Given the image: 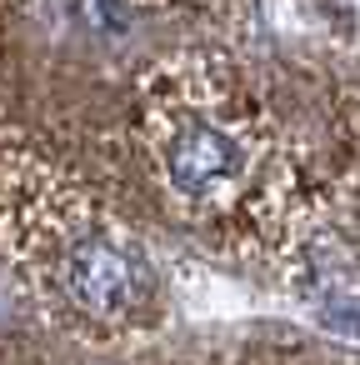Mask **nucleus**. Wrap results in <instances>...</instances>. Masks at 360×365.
<instances>
[{
	"mask_svg": "<svg viewBox=\"0 0 360 365\" xmlns=\"http://www.w3.org/2000/svg\"><path fill=\"white\" fill-rule=\"evenodd\" d=\"M66 285H71V300L86 310V315H125L140 295V265L106 235H86L71 245L66 255Z\"/></svg>",
	"mask_w": 360,
	"mask_h": 365,
	"instance_id": "1",
	"label": "nucleus"
},
{
	"mask_svg": "<svg viewBox=\"0 0 360 365\" xmlns=\"http://www.w3.org/2000/svg\"><path fill=\"white\" fill-rule=\"evenodd\" d=\"M165 170H170L175 190H185V195H215V190H225L240 175V145L225 130L195 120V125H185L170 140Z\"/></svg>",
	"mask_w": 360,
	"mask_h": 365,
	"instance_id": "2",
	"label": "nucleus"
}]
</instances>
